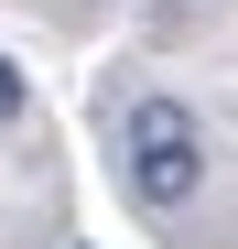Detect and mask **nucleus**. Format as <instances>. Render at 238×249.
Returning a JSON list of instances; mask_svg holds the SVG:
<instances>
[{"mask_svg":"<svg viewBox=\"0 0 238 249\" xmlns=\"http://www.w3.org/2000/svg\"><path fill=\"white\" fill-rule=\"evenodd\" d=\"M11 119H22V65L0 54V130H11Z\"/></svg>","mask_w":238,"mask_h":249,"instance_id":"nucleus-2","label":"nucleus"},{"mask_svg":"<svg viewBox=\"0 0 238 249\" xmlns=\"http://www.w3.org/2000/svg\"><path fill=\"white\" fill-rule=\"evenodd\" d=\"M195 184H206L195 108H184V98H141V108H130V195H141V206H184Z\"/></svg>","mask_w":238,"mask_h":249,"instance_id":"nucleus-1","label":"nucleus"}]
</instances>
